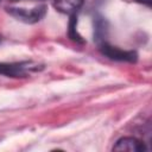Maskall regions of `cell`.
<instances>
[{
  "label": "cell",
  "instance_id": "1",
  "mask_svg": "<svg viewBox=\"0 0 152 152\" xmlns=\"http://www.w3.org/2000/svg\"><path fill=\"white\" fill-rule=\"evenodd\" d=\"M7 13L12 17H14L17 20H20L26 24H34L38 23L46 13V6L39 5L33 8H15V7H8L6 8Z\"/></svg>",
  "mask_w": 152,
  "mask_h": 152
},
{
  "label": "cell",
  "instance_id": "2",
  "mask_svg": "<svg viewBox=\"0 0 152 152\" xmlns=\"http://www.w3.org/2000/svg\"><path fill=\"white\" fill-rule=\"evenodd\" d=\"M100 51L103 56L113 59V61H119V62H129V63H134L138 59V55L135 51H127V50H122L115 46H112L109 44H107L106 42L100 44Z\"/></svg>",
  "mask_w": 152,
  "mask_h": 152
},
{
  "label": "cell",
  "instance_id": "3",
  "mask_svg": "<svg viewBox=\"0 0 152 152\" xmlns=\"http://www.w3.org/2000/svg\"><path fill=\"white\" fill-rule=\"evenodd\" d=\"M114 151H124V152H144L146 151V146L142 141L133 137H124L116 141L113 147Z\"/></svg>",
  "mask_w": 152,
  "mask_h": 152
},
{
  "label": "cell",
  "instance_id": "4",
  "mask_svg": "<svg viewBox=\"0 0 152 152\" xmlns=\"http://www.w3.org/2000/svg\"><path fill=\"white\" fill-rule=\"evenodd\" d=\"M27 69V63H0V75L8 77H23Z\"/></svg>",
  "mask_w": 152,
  "mask_h": 152
},
{
  "label": "cell",
  "instance_id": "5",
  "mask_svg": "<svg viewBox=\"0 0 152 152\" xmlns=\"http://www.w3.org/2000/svg\"><path fill=\"white\" fill-rule=\"evenodd\" d=\"M83 2L84 0H53L52 5L58 12L70 15L77 13V11L82 7Z\"/></svg>",
  "mask_w": 152,
  "mask_h": 152
},
{
  "label": "cell",
  "instance_id": "6",
  "mask_svg": "<svg viewBox=\"0 0 152 152\" xmlns=\"http://www.w3.org/2000/svg\"><path fill=\"white\" fill-rule=\"evenodd\" d=\"M69 25H68V37L76 43H84V39L82 38V36L78 33L77 31V13L70 14L69 15Z\"/></svg>",
  "mask_w": 152,
  "mask_h": 152
},
{
  "label": "cell",
  "instance_id": "7",
  "mask_svg": "<svg viewBox=\"0 0 152 152\" xmlns=\"http://www.w3.org/2000/svg\"><path fill=\"white\" fill-rule=\"evenodd\" d=\"M94 36L96 38V42L100 44L104 43V34H106V21L103 20V18H96L95 20V26H94Z\"/></svg>",
  "mask_w": 152,
  "mask_h": 152
},
{
  "label": "cell",
  "instance_id": "8",
  "mask_svg": "<svg viewBox=\"0 0 152 152\" xmlns=\"http://www.w3.org/2000/svg\"><path fill=\"white\" fill-rule=\"evenodd\" d=\"M138 1H140V2H142L145 5H147V6H151V1L152 0H138Z\"/></svg>",
  "mask_w": 152,
  "mask_h": 152
}]
</instances>
